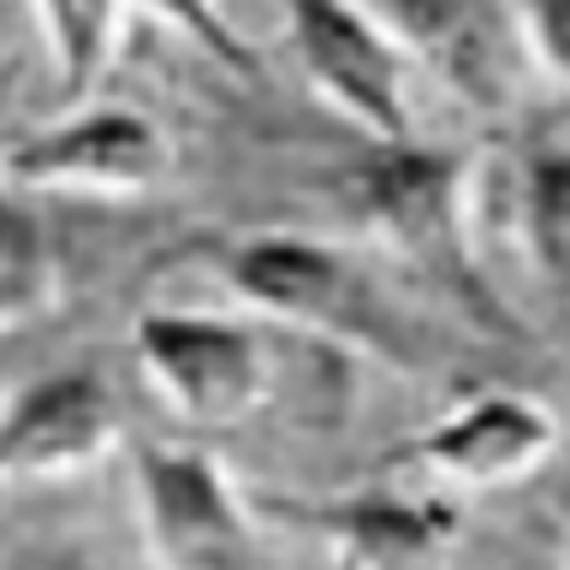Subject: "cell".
Listing matches in <instances>:
<instances>
[{
  "instance_id": "6da1fadb",
  "label": "cell",
  "mask_w": 570,
  "mask_h": 570,
  "mask_svg": "<svg viewBox=\"0 0 570 570\" xmlns=\"http://www.w3.org/2000/svg\"><path fill=\"white\" fill-rule=\"evenodd\" d=\"M470 149H440V142L416 137L374 142V155L351 167V203L386 249H399L410 267L434 274L445 292L488 309L481 267L470 249Z\"/></svg>"
},
{
  "instance_id": "7a4b0ae2",
  "label": "cell",
  "mask_w": 570,
  "mask_h": 570,
  "mask_svg": "<svg viewBox=\"0 0 570 570\" xmlns=\"http://www.w3.org/2000/svg\"><path fill=\"white\" fill-rule=\"evenodd\" d=\"M220 274L244 303H256L285 327L399 363V327H392L386 303L374 297L368 274L338 244L309 238V232H256V238L220 249Z\"/></svg>"
},
{
  "instance_id": "3957f363",
  "label": "cell",
  "mask_w": 570,
  "mask_h": 570,
  "mask_svg": "<svg viewBox=\"0 0 570 570\" xmlns=\"http://www.w3.org/2000/svg\"><path fill=\"white\" fill-rule=\"evenodd\" d=\"M173 173V137L149 114L114 101H78L66 119L18 137L0 155V178L18 190L149 196Z\"/></svg>"
},
{
  "instance_id": "277c9868",
  "label": "cell",
  "mask_w": 570,
  "mask_h": 570,
  "mask_svg": "<svg viewBox=\"0 0 570 570\" xmlns=\"http://www.w3.org/2000/svg\"><path fill=\"white\" fill-rule=\"evenodd\" d=\"M137 499L160 570H262L256 517L203 445H142Z\"/></svg>"
},
{
  "instance_id": "5b68a950",
  "label": "cell",
  "mask_w": 570,
  "mask_h": 570,
  "mask_svg": "<svg viewBox=\"0 0 570 570\" xmlns=\"http://www.w3.org/2000/svg\"><path fill=\"white\" fill-rule=\"evenodd\" d=\"M137 356L185 422L226 428L267 399V345L249 321L149 309L137 315Z\"/></svg>"
},
{
  "instance_id": "8992f818",
  "label": "cell",
  "mask_w": 570,
  "mask_h": 570,
  "mask_svg": "<svg viewBox=\"0 0 570 570\" xmlns=\"http://www.w3.org/2000/svg\"><path fill=\"white\" fill-rule=\"evenodd\" d=\"M297 66L309 83L374 142H410L404 53L363 0H285Z\"/></svg>"
},
{
  "instance_id": "52a82bcc",
  "label": "cell",
  "mask_w": 570,
  "mask_h": 570,
  "mask_svg": "<svg viewBox=\"0 0 570 570\" xmlns=\"http://www.w3.org/2000/svg\"><path fill=\"white\" fill-rule=\"evenodd\" d=\"M119 445V399L101 368H53L0 399V488L66 481Z\"/></svg>"
},
{
  "instance_id": "ba28073f",
  "label": "cell",
  "mask_w": 570,
  "mask_h": 570,
  "mask_svg": "<svg viewBox=\"0 0 570 570\" xmlns=\"http://www.w3.org/2000/svg\"><path fill=\"white\" fill-rule=\"evenodd\" d=\"M552 452H559V422L547 404L523 399V392H481V399L445 410L416 440H404L386 463L458 481V488H511L541 470Z\"/></svg>"
},
{
  "instance_id": "9c48e42d",
  "label": "cell",
  "mask_w": 570,
  "mask_h": 570,
  "mask_svg": "<svg viewBox=\"0 0 570 570\" xmlns=\"http://www.w3.org/2000/svg\"><path fill=\"white\" fill-rule=\"evenodd\" d=\"M345 559V570H445L458 541V511L410 493H351L333 505H285Z\"/></svg>"
},
{
  "instance_id": "30bf717a",
  "label": "cell",
  "mask_w": 570,
  "mask_h": 570,
  "mask_svg": "<svg viewBox=\"0 0 570 570\" xmlns=\"http://www.w3.org/2000/svg\"><path fill=\"white\" fill-rule=\"evenodd\" d=\"M36 18H42L60 96L66 101H83L89 89L101 83L107 60H114L125 0H36Z\"/></svg>"
},
{
  "instance_id": "8fae6325",
  "label": "cell",
  "mask_w": 570,
  "mask_h": 570,
  "mask_svg": "<svg viewBox=\"0 0 570 570\" xmlns=\"http://www.w3.org/2000/svg\"><path fill=\"white\" fill-rule=\"evenodd\" d=\"M523 238L534 267L570 292V149L559 142L523 160Z\"/></svg>"
},
{
  "instance_id": "7c38bea8",
  "label": "cell",
  "mask_w": 570,
  "mask_h": 570,
  "mask_svg": "<svg viewBox=\"0 0 570 570\" xmlns=\"http://www.w3.org/2000/svg\"><path fill=\"white\" fill-rule=\"evenodd\" d=\"M12 190L18 185L0 178V327H18L53 303V256L36 214Z\"/></svg>"
},
{
  "instance_id": "4fadbf2b",
  "label": "cell",
  "mask_w": 570,
  "mask_h": 570,
  "mask_svg": "<svg viewBox=\"0 0 570 570\" xmlns=\"http://www.w3.org/2000/svg\"><path fill=\"white\" fill-rule=\"evenodd\" d=\"M381 18V30L399 48H422L434 60L470 53V36H481V7L488 0H363Z\"/></svg>"
},
{
  "instance_id": "5bb4252c",
  "label": "cell",
  "mask_w": 570,
  "mask_h": 570,
  "mask_svg": "<svg viewBox=\"0 0 570 570\" xmlns=\"http://www.w3.org/2000/svg\"><path fill=\"white\" fill-rule=\"evenodd\" d=\"M160 24H173L178 36H190V48H203L220 71L244 83H262V53L244 42V30L226 18L220 0H142Z\"/></svg>"
},
{
  "instance_id": "9a60e30c",
  "label": "cell",
  "mask_w": 570,
  "mask_h": 570,
  "mask_svg": "<svg viewBox=\"0 0 570 570\" xmlns=\"http://www.w3.org/2000/svg\"><path fill=\"white\" fill-rule=\"evenodd\" d=\"M511 7H517V30H523L541 71L570 83V0H511Z\"/></svg>"
},
{
  "instance_id": "2e32d148",
  "label": "cell",
  "mask_w": 570,
  "mask_h": 570,
  "mask_svg": "<svg viewBox=\"0 0 570 570\" xmlns=\"http://www.w3.org/2000/svg\"><path fill=\"white\" fill-rule=\"evenodd\" d=\"M0 570H101V564H89L66 547H12L0 552Z\"/></svg>"
}]
</instances>
